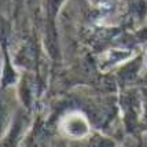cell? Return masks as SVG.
<instances>
[{
  "label": "cell",
  "mask_w": 147,
  "mask_h": 147,
  "mask_svg": "<svg viewBox=\"0 0 147 147\" xmlns=\"http://www.w3.org/2000/svg\"><path fill=\"white\" fill-rule=\"evenodd\" d=\"M144 65L147 66V52H146V57H144Z\"/></svg>",
  "instance_id": "cell-1"
}]
</instances>
